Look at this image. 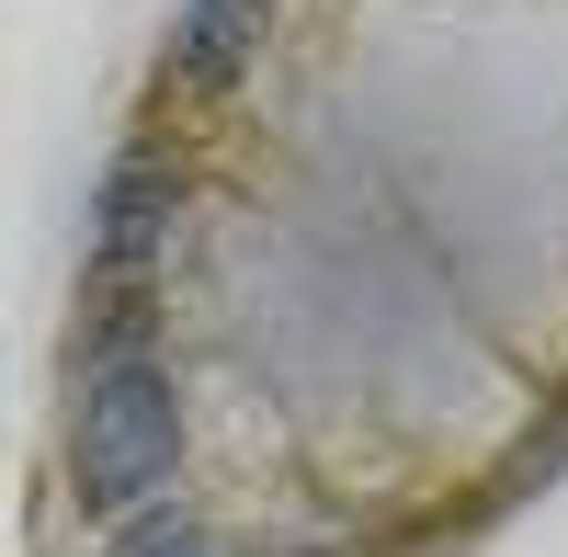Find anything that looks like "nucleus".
<instances>
[{
  "label": "nucleus",
  "instance_id": "obj_1",
  "mask_svg": "<svg viewBox=\"0 0 568 557\" xmlns=\"http://www.w3.org/2000/svg\"><path fill=\"white\" fill-rule=\"evenodd\" d=\"M69 489L91 513H136L160 500L182 467V387H171V353L160 342H125L103 364L69 376V444H58Z\"/></svg>",
  "mask_w": 568,
  "mask_h": 557
},
{
  "label": "nucleus",
  "instance_id": "obj_2",
  "mask_svg": "<svg viewBox=\"0 0 568 557\" xmlns=\"http://www.w3.org/2000/svg\"><path fill=\"white\" fill-rule=\"evenodd\" d=\"M182 205H194V171H182V149H136L91 182V262H80V285H149L160 296V273H171V240H182Z\"/></svg>",
  "mask_w": 568,
  "mask_h": 557
},
{
  "label": "nucleus",
  "instance_id": "obj_3",
  "mask_svg": "<svg viewBox=\"0 0 568 557\" xmlns=\"http://www.w3.org/2000/svg\"><path fill=\"white\" fill-rule=\"evenodd\" d=\"M262 34H273V0H182L160 34V80L216 103V91H240L262 69Z\"/></svg>",
  "mask_w": 568,
  "mask_h": 557
},
{
  "label": "nucleus",
  "instance_id": "obj_4",
  "mask_svg": "<svg viewBox=\"0 0 568 557\" xmlns=\"http://www.w3.org/2000/svg\"><path fill=\"white\" fill-rule=\"evenodd\" d=\"M103 557H216V546H205V524L182 513V500H136V513H114Z\"/></svg>",
  "mask_w": 568,
  "mask_h": 557
},
{
  "label": "nucleus",
  "instance_id": "obj_5",
  "mask_svg": "<svg viewBox=\"0 0 568 557\" xmlns=\"http://www.w3.org/2000/svg\"><path fill=\"white\" fill-rule=\"evenodd\" d=\"M557 478H568V409L524 433V455H511V467L489 478V513H511V500H535V489H557Z\"/></svg>",
  "mask_w": 568,
  "mask_h": 557
}]
</instances>
